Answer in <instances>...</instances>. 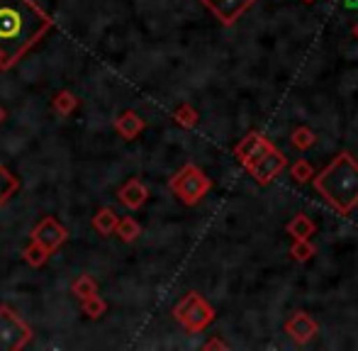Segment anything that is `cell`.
Here are the masks:
<instances>
[{
  "instance_id": "obj_1",
  "label": "cell",
  "mask_w": 358,
  "mask_h": 351,
  "mask_svg": "<svg viewBox=\"0 0 358 351\" xmlns=\"http://www.w3.org/2000/svg\"><path fill=\"white\" fill-rule=\"evenodd\" d=\"M52 27L54 20L34 0H0V71H10Z\"/></svg>"
},
{
  "instance_id": "obj_2",
  "label": "cell",
  "mask_w": 358,
  "mask_h": 351,
  "mask_svg": "<svg viewBox=\"0 0 358 351\" xmlns=\"http://www.w3.org/2000/svg\"><path fill=\"white\" fill-rule=\"evenodd\" d=\"M315 190L339 215H351L358 208V162L349 152L331 159L329 166L312 176Z\"/></svg>"
},
{
  "instance_id": "obj_3",
  "label": "cell",
  "mask_w": 358,
  "mask_h": 351,
  "mask_svg": "<svg viewBox=\"0 0 358 351\" xmlns=\"http://www.w3.org/2000/svg\"><path fill=\"white\" fill-rule=\"evenodd\" d=\"M173 317L185 332L200 334L215 322V308L203 298L200 293L190 290L178 300V305L173 308Z\"/></svg>"
},
{
  "instance_id": "obj_4",
  "label": "cell",
  "mask_w": 358,
  "mask_h": 351,
  "mask_svg": "<svg viewBox=\"0 0 358 351\" xmlns=\"http://www.w3.org/2000/svg\"><path fill=\"white\" fill-rule=\"evenodd\" d=\"M169 188L183 205L195 208V205L210 193L213 180L208 178V173H205L203 169L195 166V164H185V166L169 180Z\"/></svg>"
},
{
  "instance_id": "obj_5",
  "label": "cell",
  "mask_w": 358,
  "mask_h": 351,
  "mask_svg": "<svg viewBox=\"0 0 358 351\" xmlns=\"http://www.w3.org/2000/svg\"><path fill=\"white\" fill-rule=\"evenodd\" d=\"M32 342V327L13 308H0V351H20Z\"/></svg>"
},
{
  "instance_id": "obj_6",
  "label": "cell",
  "mask_w": 358,
  "mask_h": 351,
  "mask_svg": "<svg viewBox=\"0 0 358 351\" xmlns=\"http://www.w3.org/2000/svg\"><path fill=\"white\" fill-rule=\"evenodd\" d=\"M287 166V159H285V154L280 152V149H275V147H271L268 152L264 154V157L259 159V162H254L251 164L246 171L251 173V178L256 180L259 185H268L271 180L275 178L283 169Z\"/></svg>"
},
{
  "instance_id": "obj_7",
  "label": "cell",
  "mask_w": 358,
  "mask_h": 351,
  "mask_svg": "<svg viewBox=\"0 0 358 351\" xmlns=\"http://www.w3.org/2000/svg\"><path fill=\"white\" fill-rule=\"evenodd\" d=\"M273 147V142H271L266 134H261V132H249L244 139H241L239 144L234 147V157H236V162L241 164L244 169H249L254 162H259L261 157H264L268 149Z\"/></svg>"
},
{
  "instance_id": "obj_8",
  "label": "cell",
  "mask_w": 358,
  "mask_h": 351,
  "mask_svg": "<svg viewBox=\"0 0 358 351\" xmlns=\"http://www.w3.org/2000/svg\"><path fill=\"white\" fill-rule=\"evenodd\" d=\"M317 332H320V324H317V320L312 317L310 313H305V310H297V313H292L290 317H287V322H285V334L297 344V347H305V344H310L312 339H315Z\"/></svg>"
},
{
  "instance_id": "obj_9",
  "label": "cell",
  "mask_w": 358,
  "mask_h": 351,
  "mask_svg": "<svg viewBox=\"0 0 358 351\" xmlns=\"http://www.w3.org/2000/svg\"><path fill=\"white\" fill-rule=\"evenodd\" d=\"M205 8L217 17V22L224 24V27H231L246 10L254 8L256 0H200Z\"/></svg>"
},
{
  "instance_id": "obj_10",
  "label": "cell",
  "mask_w": 358,
  "mask_h": 351,
  "mask_svg": "<svg viewBox=\"0 0 358 351\" xmlns=\"http://www.w3.org/2000/svg\"><path fill=\"white\" fill-rule=\"evenodd\" d=\"M29 237H32L34 242L42 244L47 252L54 254L69 239V229L64 227V224L59 222L57 217H44L42 222H39L37 227L32 229V234H29Z\"/></svg>"
},
{
  "instance_id": "obj_11",
  "label": "cell",
  "mask_w": 358,
  "mask_h": 351,
  "mask_svg": "<svg viewBox=\"0 0 358 351\" xmlns=\"http://www.w3.org/2000/svg\"><path fill=\"white\" fill-rule=\"evenodd\" d=\"M117 198L127 210H139V208H144L146 200H149V188H146L139 178H129L127 183L117 190Z\"/></svg>"
},
{
  "instance_id": "obj_12",
  "label": "cell",
  "mask_w": 358,
  "mask_h": 351,
  "mask_svg": "<svg viewBox=\"0 0 358 351\" xmlns=\"http://www.w3.org/2000/svg\"><path fill=\"white\" fill-rule=\"evenodd\" d=\"M144 127H146V120L139 113H134V110H124L115 120V129H117V134L124 142H134L144 132Z\"/></svg>"
},
{
  "instance_id": "obj_13",
  "label": "cell",
  "mask_w": 358,
  "mask_h": 351,
  "mask_svg": "<svg viewBox=\"0 0 358 351\" xmlns=\"http://www.w3.org/2000/svg\"><path fill=\"white\" fill-rule=\"evenodd\" d=\"M285 232L290 234L292 239H312L317 232V222L305 213H297L290 222L285 224Z\"/></svg>"
},
{
  "instance_id": "obj_14",
  "label": "cell",
  "mask_w": 358,
  "mask_h": 351,
  "mask_svg": "<svg viewBox=\"0 0 358 351\" xmlns=\"http://www.w3.org/2000/svg\"><path fill=\"white\" fill-rule=\"evenodd\" d=\"M117 215H115L113 208H103L98 210V213L93 215V229L98 234H103V237H110V234H115V227H117Z\"/></svg>"
},
{
  "instance_id": "obj_15",
  "label": "cell",
  "mask_w": 358,
  "mask_h": 351,
  "mask_svg": "<svg viewBox=\"0 0 358 351\" xmlns=\"http://www.w3.org/2000/svg\"><path fill=\"white\" fill-rule=\"evenodd\" d=\"M290 144L297 152H307V149H312L317 144V134L312 132V127H307V124H297L290 132Z\"/></svg>"
},
{
  "instance_id": "obj_16",
  "label": "cell",
  "mask_w": 358,
  "mask_h": 351,
  "mask_svg": "<svg viewBox=\"0 0 358 351\" xmlns=\"http://www.w3.org/2000/svg\"><path fill=\"white\" fill-rule=\"evenodd\" d=\"M115 234H117L124 244H132V242H137L139 234H142V224H139L134 217H122V220H117Z\"/></svg>"
},
{
  "instance_id": "obj_17",
  "label": "cell",
  "mask_w": 358,
  "mask_h": 351,
  "mask_svg": "<svg viewBox=\"0 0 358 351\" xmlns=\"http://www.w3.org/2000/svg\"><path fill=\"white\" fill-rule=\"evenodd\" d=\"M173 122L180 124V127H185V129H193V127H198L200 115L190 103H180L178 108L173 110Z\"/></svg>"
},
{
  "instance_id": "obj_18",
  "label": "cell",
  "mask_w": 358,
  "mask_h": 351,
  "mask_svg": "<svg viewBox=\"0 0 358 351\" xmlns=\"http://www.w3.org/2000/svg\"><path fill=\"white\" fill-rule=\"evenodd\" d=\"M22 257H24V262H27L32 268H42L44 264L49 262V257H52V252H47V249L42 247L39 242H29L27 247H24V252H22Z\"/></svg>"
},
{
  "instance_id": "obj_19",
  "label": "cell",
  "mask_w": 358,
  "mask_h": 351,
  "mask_svg": "<svg viewBox=\"0 0 358 351\" xmlns=\"http://www.w3.org/2000/svg\"><path fill=\"white\" fill-rule=\"evenodd\" d=\"M52 108H54V113H57L59 117H69V115L78 108V98H76L71 90H62V93L54 95Z\"/></svg>"
},
{
  "instance_id": "obj_20",
  "label": "cell",
  "mask_w": 358,
  "mask_h": 351,
  "mask_svg": "<svg viewBox=\"0 0 358 351\" xmlns=\"http://www.w3.org/2000/svg\"><path fill=\"white\" fill-rule=\"evenodd\" d=\"M20 190V180L0 164V205H5Z\"/></svg>"
},
{
  "instance_id": "obj_21",
  "label": "cell",
  "mask_w": 358,
  "mask_h": 351,
  "mask_svg": "<svg viewBox=\"0 0 358 351\" xmlns=\"http://www.w3.org/2000/svg\"><path fill=\"white\" fill-rule=\"evenodd\" d=\"M71 293L78 300H85V298H90V295L98 293V283H95V278H90L88 273H83L71 283Z\"/></svg>"
},
{
  "instance_id": "obj_22",
  "label": "cell",
  "mask_w": 358,
  "mask_h": 351,
  "mask_svg": "<svg viewBox=\"0 0 358 351\" xmlns=\"http://www.w3.org/2000/svg\"><path fill=\"white\" fill-rule=\"evenodd\" d=\"M317 254V247L310 242V239H292V247H290V257L295 259V262L305 264L310 262L312 257Z\"/></svg>"
},
{
  "instance_id": "obj_23",
  "label": "cell",
  "mask_w": 358,
  "mask_h": 351,
  "mask_svg": "<svg viewBox=\"0 0 358 351\" xmlns=\"http://www.w3.org/2000/svg\"><path fill=\"white\" fill-rule=\"evenodd\" d=\"M80 308H83V313L88 315L90 320H100L105 315V310H108V303L95 293V295H90V298L80 300Z\"/></svg>"
},
{
  "instance_id": "obj_24",
  "label": "cell",
  "mask_w": 358,
  "mask_h": 351,
  "mask_svg": "<svg viewBox=\"0 0 358 351\" xmlns=\"http://www.w3.org/2000/svg\"><path fill=\"white\" fill-rule=\"evenodd\" d=\"M290 176L295 183H310L312 176H315V169H312V164L305 162V159H297L290 166Z\"/></svg>"
},
{
  "instance_id": "obj_25",
  "label": "cell",
  "mask_w": 358,
  "mask_h": 351,
  "mask_svg": "<svg viewBox=\"0 0 358 351\" xmlns=\"http://www.w3.org/2000/svg\"><path fill=\"white\" fill-rule=\"evenodd\" d=\"M213 349H229V344L227 342H222V339H210L208 344H205V351H213Z\"/></svg>"
},
{
  "instance_id": "obj_26",
  "label": "cell",
  "mask_w": 358,
  "mask_h": 351,
  "mask_svg": "<svg viewBox=\"0 0 358 351\" xmlns=\"http://www.w3.org/2000/svg\"><path fill=\"white\" fill-rule=\"evenodd\" d=\"M346 8H358V0H344Z\"/></svg>"
},
{
  "instance_id": "obj_27",
  "label": "cell",
  "mask_w": 358,
  "mask_h": 351,
  "mask_svg": "<svg viewBox=\"0 0 358 351\" xmlns=\"http://www.w3.org/2000/svg\"><path fill=\"white\" fill-rule=\"evenodd\" d=\"M5 117H8V113H5V110H3V108H0V124H3V122H5Z\"/></svg>"
},
{
  "instance_id": "obj_28",
  "label": "cell",
  "mask_w": 358,
  "mask_h": 351,
  "mask_svg": "<svg viewBox=\"0 0 358 351\" xmlns=\"http://www.w3.org/2000/svg\"><path fill=\"white\" fill-rule=\"evenodd\" d=\"M354 37H356V39H358V22H356V24H354Z\"/></svg>"
},
{
  "instance_id": "obj_29",
  "label": "cell",
  "mask_w": 358,
  "mask_h": 351,
  "mask_svg": "<svg viewBox=\"0 0 358 351\" xmlns=\"http://www.w3.org/2000/svg\"><path fill=\"white\" fill-rule=\"evenodd\" d=\"M302 3H307V5H310V3H315V0H302Z\"/></svg>"
}]
</instances>
